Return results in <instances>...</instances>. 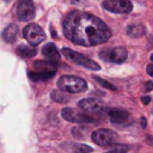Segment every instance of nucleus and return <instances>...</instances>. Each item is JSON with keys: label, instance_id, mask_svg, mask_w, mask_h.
Segmentation results:
<instances>
[{"label": "nucleus", "instance_id": "1", "mask_svg": "<svg viewBox=\"0 0 153 153\" xmlns=\"http://www.w3.org/2000/svg\"><path fill=\"white\" fill-rule=\"evenodd\" d=\"M63 33L71 42L84 47L105 43L111 36L110 29L102 19L80 11H72L66 16Z\"/></svg>", "mask_w": 153, "mask_h": 153}, {"label": "nucleus", "instance_id": "2", "mask_svg": "<svg viewBox=\"0 0 153 153\" xmlns=\"http://www.w3.org/2000/svg\"><path fill=\"white\" fill-rule=\"evenodd\" d=\"M57 87L68 93H81L86 91L87 84L84 79L74 75H62L57 80Z\"/></svg>", "mask_w": 153, "mask_h": 153}, {"label": "nucleus", "instance_id": "3", "mask_svg": "<svg viewBox=\"0 0 153 153\" xmlns=\"http://www.w3.org/2000/svg\"><path fill=\"white\" fill-rule=\"evenodd\" d=\"M61 51L67 60L79 65V66H82L85 68H90L93 71H98L100 68V66L97 62H94L93 60H91V59H88V57H86V56H84V55H81V54H79V53H76L69 48H63Z\"/></svg>", "mask_w": 153, "mask_h": 153}, {"label": "nucleus", "instance_id": "4", "mask_svg": "<svg viewBox=\"0 0 153 153\" xmlns=\"http://www.w3.org/2000/svg\"><path fill=\"white\" fill-rule=\"evenodd\" d=\"M23 36L31 45H37L45 38L43 29L37 24H27L23 30Z\"/></svg>", "mask_w": 153, "mask_h": 153}, {"label": "nucleus", "instance_id": "5", "mask_svg": "<svg viewBox=\"0 0 153 153\" xmlns=\"http://www.w3.org/2000/svg\"><path fill=\"white\" fill-rule=\"evenodd\" d=\"M61 116L63 120L73 123H93L94 122L93 117H91L87 114L76 111L73 108H63L61 110Z\"/></svg>", "mask_w": 153, "mask_h": 153}, {"label": "nucleus", "instance_id": "6", "mask_svg": "<svg viewBox=\"0 0 153 153\" xmlns=\"http://www.w3.org/2000/svg\"><path fill=\"white\" fill-rule=\"evenodd\" d=\"M17 17L22 22L31 20L35 17V6L32 0H18Z\"/></svg>", "mask_w": 153, "mask_h": 153}, {"label": "nucleus", "instance_id": "7", "mask_svg": "<svg viewBox=\"0 0 153 153\" xmlns=\"http://www.w3.org/2000/svg\"><path fill=\"white\" fill-rule=\"evenodd\" d=\"M92 141L96 145L99 146H109L114 143L117 139V135L110 130V129H97L96 131L92 133Z\"/></svg>", "mask_w": 153, "mask_h": 153}, {"label": "nucleus", "instance_id": "8", "mask_svg": "<svg viewBox=\"0 0 153 153\" xmlns=\"http://www.w3.org/2000/svg\"><path fill=\"white\" fill-rule=\"evenodd\" d=\"M103 7L114 13H129L133 10L130 0H104Z\"/></svg>", "mask_w": 153, "mask_h": 153}, {"label": "nucleus", "instance_id": "9", "mask_svg": "<svg viewBox=\"0 0 153 153\" xmlns=\"http://www.w3.org/2000/svg\"><path fill=\"white\" fill-rule=\"evenodd\" d=\"M100 57L112 63H122L127 60V50L122 47L111 48L106 51H103L100 54Z\"/></svg>", "mask_w": 153, "mask_h": 153}, {"label": "nucleus", "instance_id": "10", "mask_svg": "<svg viewBox=\"0 0 153 153\" xmlns=\"http://www.w3.org/2000/svg\"><path fill=\"white\" fill-rule=\"evenodd\" d=\"M79 106L90 114H99L103 110V103L94 99V98H85L79 102Z\"/></svg>", "mask_w": 153, "mask_h": 153}, {"label": "nucleus", "instance_id": "11", "mask_svg": "<svg viewBox=\"0 0 153 153\" xmlns=\"http://www.w3.org/2000/svg\"><path fill=\"white\" fill-rule=\"evenodd\" d=\"M42 54L48 61L57 62L60 60V53H59V50L54 43H47L42 48Z\"/></svg>", "mask_w": 153, "mask_h": 153}, {"label": "nucleus", "instance_id": "12", "mask_svg": "<svg viewBox=\"0 0 153 153\" xmlns=\"http://www.w3.org/2000/svg\"><path fill=\"white\" fill-rule=\"evenodd\" d=\"M106 114H108V117L110 118V121L114 123H122L129 116V114L126 110H120V109H108Z\"/></svg>", "mask_w": 153, "mask_h": 153}, {"label": "nucleus", "instance_id": "13", "mask_svg": "<svg viewBox=\"0 0 153 153\" xmlns=\"http://www.w3.org/2000/svg\"><path fill=\"white\" fill-rule=\"evenodd\" d=\"M17 36H18V26L16 24H10L2 31V39L7 43H13L17 39Z\"/></svg>", "mask_w": 153, "mask_h": 153}, {"label": "nucleus", "instance_id": "14", "mask_svg": "<svg viewBox=\"0 0 153 153\" xmlns=\"http://www.w3.org/2000/svg\"><path fill=\"white\" fill-rule=\"evenodd\" d=\"M55 75V71H38V72H29L27 76L32 81H45Z\"/></svg>", "mask_w": 153, "mask_h": 153}, {"label": "nucleus", "instance_id": "15", "mask_svg": "<svg viewBox=\"0 0 153 153\" xmlns=\"http://www.w3.org/2000/svg\"><path fill=\"white\" fill-rule=\"evenodd\" d=\"M126 32H127L128 36L136 38V37L143 36L145 32H146V29H145V26L142 24H130V25L127 26Z\"/></svg>", "mask_w": 153, "mask_h": 153}, {"label": "nucleus", "instance_id": "16", "mask_svg": "<svg viewBox=\"0 0 153 153\" xmlns=\"http://www.w3.org/2000/svg\"><path fill=\"white\" fill-rule=\"evenodd\" d=\"M16 53H17L19 56H22V57H32V56L36 55V49H33V48H31V47H29V45L22 44V45H19V47L16 49Z\"/></svg>", "mask_w": 153, "mask_h": 153}, {"label": "nucleus", "instance_id": "17", "mask_svg": "<svg viewBox=\"0 0 153 153\" xmlns=\"http://www.w3.org/2000/svg\"><path fill=\"white\" fill-rule=\"evenodd\" d=\"M33 66L38 71H55L56 62H53V61H36Z\"/></svg>", "mask_w": 153, "mask_h": 153}, {"label": "nucleus", "instance_id": "18", "mask_svg": "<svg viewBox=\"0 0 153 153\" xmlns=\"http://www.w3.org/2000/svg\"><path fill=\"white\" fill-rule=\"evenodd\" d=\"M50 98H51V100H54V102H56V103H67L68 102V97L65 94V92L63 91H57V90H54V91H51V93H50Z\"/></svg>", "mask_w": 153, "mask_h": 153}, {"label": "nucleus", "instance_id": "19", "mask_svg": "<svg viewBox=\"0 0 153 153\" xmlns=\"http://www.w3.org/2000/svg\"><path fill=\"white\" fill-rule=\"evenodd\" d=\"M93 79H94L100 86H103V87H105V88H108V90H111V91H116L115 85H112L111 82H109V81H106V80H104V79H102V78H99V76H96V75H93Z\"/></svg>", "mask_w": 153, "mask_h": 153}, {"label": "nucleus", "instance_id": "20", "mask_svg": "<svg viewBox=\"0 0 153 153\" xmlns=\"http://www.w3.org/2000/svg\"><path fill=\"white\" fill-rule=\"evenodd\" d=\"M74 151H75L76 153H91L93 149H92L90 146L78 143V145H75V146H74Z\"/></svg>", "mask_w": 153, "mask_h": 153}, {"label": "nucleus", "instance_id": "21", "mask_svg": "<svg viewBox=\"0 0 153 153\" xmlns=\"http://www.w3.org/2000/svg\"><path fill=\"white\" fill-rule=\"evenodd\" d=\"M106 153H127V148L123 146H117L116 148H114L112 151H109Z\"/></svg>", "mask_w": 153, "mask_h": 153}, {"label": "nucleus", "instance_id": "22", "mask_svg": "<svg viewBox=\"0 0 153 153\" xmlns=\"http://www.w3.org/2000/svg\"><path fill=\"white\" fill-rule=\"evenodd\" d=\"M145 90L148 92V91H152L153 90V81H146L145 82Z\"/></svg>", "mask_w": 153, "mask_h": 153}, {"label": "nucleus", "instance_id": "23", "mask_svg": "<svg viewBox=\"0 0 153 153\" xmlns=\"http://www.w3.org/2000/svg\"><path fill=\"white\" fill-rule=\"evenodd\" d=\"M149 102H151V98H149L148 96H145V97H142V98H141V103H142L143 105L149 104Z\"/></svg>", "mask_w": 153, "mask_h": 153}, {"label": "nucleus", "instance_id": "24", "mask_svg": "<svg viewBox=\"0 0 153 153\" xmlns=\"http://www.w3.org/2000/svg\"><path fill=\"white\" fill-rule=\"evenodd\" d=\"M147 73H148V75H151V76H153V65H148L147 66Z\"/></svg>", "mask_w": 153, "mask_h": 153}, {"label": "nucleus", "instance_id": "25", "mask_svg": "<svg viewBox=\"0 0 153 153\" xmlns=\"http://www.w3.org/2000/svg\"><path fill=\"white\" fill-rule=\"evenodd\" d=\"M146 126H147L146 118H145V117H141V127H142V128H146Z\"/></svg>", "mask_w": 153, "mask_h": 153}, {"label": "nucleus", "instance_id": "26", "mask_svg": "<svg viewBox=\"0 0 153 153\" xmlns=\"http://www.w3.org/2000/svg\"><path fill=\"white\" fill-rule=\"evenodd\" d=\"M151 60H152V61H153V54H152V55H151Z\"/></svg>", "mask_w": 153, "mask_h": 153}]
</instances>
